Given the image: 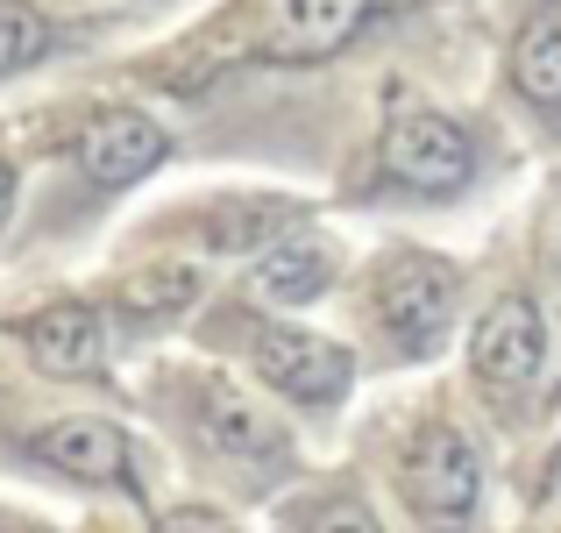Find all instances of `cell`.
<instances>
[{"label":"cell","instance_id":"cell-1","mask_svg":"<svg viewBox=\"0 0 561 533\" xmlns=\"http://www.w3.org/2000/svg\"><path fill=\"white\" fill-rule=\"evenodd\" d=\"M383 171L412 192H455L477 171V150H469V136L440 107L405 100V107H391V122H383Z\"/></svg>","mask_w":561,"mask_h":533},{"label":"cell","instance_id":"cell-2","mask_svg":"<svg viewBox=\"0 0 561 533\" xmlns=\"http://www.w3.org/2000/svg\"><path fill=\"white\" fill-rule=\"evenodd\" d=\"M249 363H256V377L271 384L277 398H299V406H328V398H342L348 377H356V363H348L342 342L306 334V328H277V320H256V328H249Z\"/></svg>","mask_w":561,"mask_h":533},{"label":"cell","instance_id":"cell-3","mask_svg":"<svg viewBox=\"0 0 561 533\" xmlns=\"http://www.w3.org/2000/svg\"><path fill=\"white\" fill-rule=\"evenodd\" d=\"M377 320L398 334L405 349H434L455 320V271L420 249L377 263Z\"/></svg>","mask_w":561,"mask_h":533},{"label":"cell","instance_id":"cell-4","mask_svg":"<svg viewBox=\"0 0 561 533\" xmlns=\"http://www.w3.org/2000/svg\"><path fill=\"white\" fill-rule=\"evenodd\" d=\"M477 491H483V455L469 434H455V427H426L420 441H412L405 455V498L426 512V520L455 526L477 512Z\"/></svg>","mask_w":561,"mask_h":533},{"label":"cell","instance_id":"cell-5","mask_svg":"<svg viewBox=\"0 0 561 533\" xmlns=\"http://www.w3.org/2000/svg\"><path fill=\"white\" fill-rule=\"evenodd\" d=\"M477 377L491 384H534L540 377V355H548V328H540V306L526 299V292H505V299H491V314L477 320Z\"/></svg>","mask_w":561,"mask_h":533},{"label":"cell","instance_id":"cell-6","mask_svg":"<svg viewBox=\"0 0 561 533\" xmlns=\"http://www.w3.org/2000/svg\"><path fill=\"white\" fill-rule=\"evenodd\" d=\"M157 157H164V128L136 107H107L79 128V171L93 178V185H128V178H142Z\"/></svg>","mask_w":561,"mask_h":533},{"label":"cell","instance_id":"cell-7","mask_svg":"<svg viewBox=\"0 0 561 533\" xmlns=\"http://www.w3.org/2000/svg\"><path fill=\"white\" fill-rule=\"evenodd\" d=\"M370 0H263V50L271 57H328L363 29Z\"/></svg>","mask_w":561,"mask_h":533},{"label":"cell","instance_id":"cell-8","mask_svg":"<svg viewBox=\"0 0 561 533\" xmlns=\"http://www.w3.org/2000/svg\"><path fill=\"white\" fill-rule=\"evenodd\" d=\"M22 349L36 355V370H50V377H93V370L107 363V328H100L93 306L57 299V306H43L36 320H22Z\"/></svg>","mask_w":561,"mask_h":533},{"label":"cell","instance_id":"cell-9","mask_svg":"<svg viewBox=\"0 0 561 533\" xmlns=\"http://www.w3.org/2000/svg\"><path fill=\"white\" fill-rule=\"evenodd\" d=\"M36 463L79 484H128V434L107 420H57L36 434Z\"/></svg>","mask_w":561,"mask_h":533},{"label":"cell","instance_id":"cell-10","mask_svg":"<svg viewBox=\"0 0 561 533\" xmlns=\"http://www.w3.org/2000/svg\"><path fill=\"white\" fill-rule=\"evenodd\" d=\"M199 434L220 455H242V463H285V427L263 406H249L242 392H228V384H206L199 392Z\"/></svg>","mask_w":561,"mask_h":533},{"label":"cell","instance_id":"cell-11","mask_svg":"<svg viewBox=\"0 0 561 533\" xmlns=\"http://www.w3.org/2000/svg\"><path fill=\"white\" fill-rule=\"evenodd\" d=\"M512 79L534 107H561V8H540L519 29V50H512Z\"/></svg>","mask_w":561,"mask_h":533},{"label":"cell","instance_id":"cell-12","mask_svg":"<svg viewBox=\"0 0 561 533\" xmlns=\"http://www.w3.org/2000/svg\"><path fill=\"white\" fill-rule=\"evenodd\" d=\"M328 277H334V263H328V249H313V242H285V249H271V257L256 263V292H263V299H277V306L320 299Z\"/></svg>","mask_w":561,"mask_h":533},{"label":"cell","instance_id":"cell-13","mask_svg":"<svg viewBox=\"0 0 561 533\" xmlns=\"http://www.w3.org/2000/svg\"><path fill=\"white\" fill-rule=\"evenodd\" d=\"M192 292H199V271H192V263H150V271H136L122 285V306L128 314H171Z\"/></svg>","mask_w":561,"mask_h":533},{"label":"cell","instance_id":"cell-14","mask_svg":"<svg viewBox=\"0 0 561 533\" xmlns=\"http://www.w3.org/2000/svg\"><path fill=\"white\" fill-rule=\"evenodd\" d=\"M50 50V22L28 0H0V71H22Z\"/></svg>","mask_w":561,"mask_h":533},{"label":"cell","instance_id":"cell-15","mask_svg":"<svg viewBox=\"0 0 561 533\" xmlns=\"http://www.w3.org/2000/svg\"><path fill=\"white\" fill-rule=\"evenodd\" d=\"M306 533H377V512L363 498H320L306 512Z\"/></svg>","mask_w":561,"mask_h":533},{"label":"cell","instance_id":"cell-16","mask_svg":"<svg viewBox=\"0 0 561 533\" xmlns=\"http://www.w3.org/2000/svg\"><path fill=\"white\" fill-rule=\"evenodd\" d=\"M157 533H234L220 512H206V506H179V512H164L157 520Z\"/></svg>","mask_w":561,"mask_h":533},{"label":"cell","instance_id":"cell-17","mask_svg":"<svg viewBox=\"0 0 561 533\" xmlns=\"http://www.w3.org/2000/svg\"><path fill=\"white\" fill-rule=\"evenodd\" d=\"M540 249H548V271L561 277V192H554V206H548V228H540Z\"/></svg>","mask_w":561,"mask_h":533},{"label":"cell","instance_id":"cell-18","mask_svg":"<svg viewBox=\"0 0 561 533\" xmlns=\"http://www.w3.org/2000/svg\"><path fill=\"white\" fill-rule=\"evenodd\" d=\"M8 206H14V171L0 165V220H8Z\"/></svg>","mask_w":561,"mask_h":533},{"label":"cell","instance_id":"cell-19","mask_svg":"<svg viewBox=\"0 0 561 533\" xmlns=\"http://www.w3.org/2000/svg\"><path fill=\"white\" fill-rule=\"evenodd\" d=\"M548 491L561 498V449H554V469H548Z\"/></svg>","mask_w":561,"mask_h":533},{"label":"cell","instance_id":"cell-20","mask_svg":"<svg viewBox=\"0 0 561 533\" xmlns=\"http://www.w3.org/2000/svg\"><path fill=\"white\" fill-rule=\"evenodd\" d=\"M0 533H50V526H28V520H8Z\"/></svg>","mask_w":561,"mask_h":533}]
</instances>
